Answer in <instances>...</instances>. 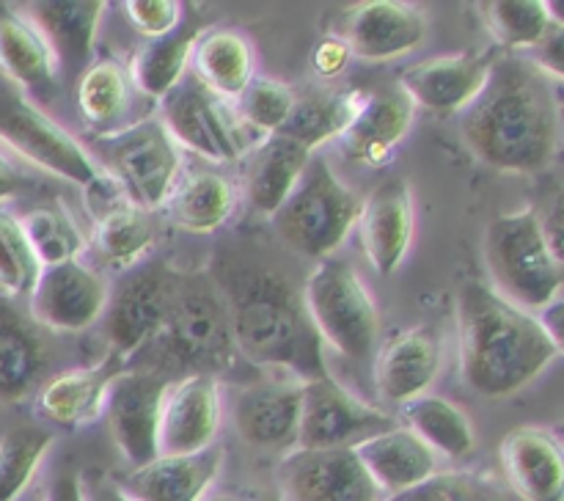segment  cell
Wrapping results in <instances>:
<instances>
[{
	"label": "cell",
	"instance_id": "obj_1",
	"mask_svg": "<svg viewBox=\"0 0 564 501\" xmlns=\"http://www.w3.org/2000/svg\"><path fill=\"white\" fill-rule=\"evenodd\" d=\"M460 132L479 163L507 174H538L560 154V80L527 55L496 58L488 86L460 113Z\"/></svg>",
	"mask_w": 564,
	"mask_h": 501
},
{
	"label": "cell",
	"instance_id": "obj_2",
	"mask_svg": "<svg viewBox=\"0 0 564 501\" xmlns=\"http://www.w3.org/2000/svg\"><path fill=\"white\" fill-rule=\"evenodd\" d=\"M455 323L463 383L490 400L518 394L562 356L560 336L540 314L505 301L485 281L460 286Z\"/></svg>",
	"mask_w": 564,
	"mask_h": 501
},
{
	"label": "cell",
	"instance_id": "obj_3",
	"mask_svg": "<svg viewBox=\"0 0 564 501\" xmlns=\"http://www.w3.org/2000/svg\"><path fill=\"white\" fill-rule=\"evenodd\" d=\"M235 347L251 363L284 369L295 380L328 378L323 341L303 308L301 295L273 273L253 275L229 303Z\"/></svg>",
	"mask_w": 564,
	"mask_h": 501
},
{
	"label": "cell",
	"instance_id": "obj_4",
	"mask_svg": "<svg viewBox=\"0 0 564 501\" xmlns=\"http://www.w3.org/2000/svg\"><path fill=\"white\" fill-rule=\"evenodd\" d=\"M490 290L523 312H549L562 297V251L534 209L499 215L485 231Z\"/></svg>",
	"mask_w": 564,
	"mask_h": 501
},
{
	"label": "cell",
	"instance_id": "obj_5",
	"mask_svg": "<svg viewBox=\"0 0 564 501\" xmlns=\"http://www.w3.org/2000/svg\"><path fill=\"white\" fill-rule=\"evenodd\" d=\"M301 301L323 345L356 363L372 361L380 347V314L372 292L347 259L317 262Z\"/></svg>",
	"mask_w": 564,
	"mask_h": 501
},
{
	"label": "cell",
	"instance_id": "obj_6",
	"mask_svg": "<svg viewBox=\"0 0 564 501\" xmlns=\"http://www.w3.org/2000/svg\"><path fill=\"white\" fill-rule=\"evenodd\" d=\"M361 198L339 179L325 157L308 160L295 190L270 215L281 240L308 259L334 257L356 229Z\"/></svg>",
	"mask_w": 564,
	"mask_h": 501
},
{
	"label": "cell",
	"instance_id": "obj_7",
	"mask_svg": "<svg viewBox=\"0 0 564 501\" xmlns=\"http://www.w3.org/2000/svg\"><path fill=\"white\" fill-rule=\"evenodd\" d=\"M154 341L165 352V363L158 369L163 374L169 361H174L176 367L191 369L187 374L207 372L218 378L220 369L231 367L237 356L229 306L202 275H180L169 319Z\"/></svg>",
	"mask_w": 564,
	"mask_h": 501
},
{
	"label": "cell",
	"instance_id": "obj_8",
	"mask_svg": "<svg viewBox=\"0 0 564 501\" xmlns=\"http://www.w3.org/2000/svg\"><path fill=\"white\" fill-rule=\"evenodd\" d=\"M105 174L121 187L127 202L147 213L165 207L182 174V149L160 119H143L99 138Z\"/></svg>",
	"mask_w": 564,
	"mask_h": 501
},
{
	"label": "cell",
	"instance_id": "obj_9",
	"mask_svg": "<svg viewBox=\"0 0 564 501\" xmlns=\"http://www.w3.org/2000/svg\"><path fill=\"white\" fill-rule=\"evenodd\" d=\"M0 143L36 168L83 190L97 185L102 176L94 154L75 135L22 97H0Z\"/></svg>",
	"mask_w": 564,
	"mask_h": 501
},
{
	"label": "cell",
	"instance_id": "obj_10",
	"mask_svg": "<svg viewBox=\"0 0 564 501\" xmlns=\"http://www.w3.org/2000/svg\"><path fill=\"white\" fill-rule=\"evenodd\" d=\"M158 119L176 146L191 149L209 163H237L248 149L235 105L215 97L196 77H185L160 99Z\"/></svg>",
	"mask_w": 564,
	"mask_h": 501
},
{
	"label": "cell",
	"instance_id": "obj_11",
	"mask_svg": "<svg viewBox=\"0 0 564 501\" xmlns=\"http://www.w3.org/2000/svg\"><path fill=\"white\" fill-rule=\"evenodd\" d=\"M180 273L163 264L132 270L116 290H110L108 308L102 314L105 336L113 358L121 363L152 345L169 319Z\"/></svg>",
	"mask_w": 564,
	"mask_h": 501
},
{
	"label": "cell",
	"instance_id": "obj_12",
	"mask_svg": "<svg viewBox=\"0 0 564 501\" xmlns=\"http://www.w3.org/2000/svg\"><path fill=\"white\" fill-rule=\"evenodd\" d=\"M397 418L361 396L347 391L334 378H317L303 383L301 424L295 449H339L356 446L375 433L397 427Z\"/></svg>",
	"mask_w": 564,
	"mask_h": 501
},
{
	"label": "cell",
	"instance_id": "obj_13",
	"mask_svg": "<svg viewBox=\"0 0 564 501\" xmlns=\"http://www.w3.org/2000/svg\"><path fill=\"white\" fill-rule=\"evenodd\" d=\"M171 378L158 369H121L108 385L102 418L132 468H141L160 455V407Z\"/></svg>",
	"mask_w": 564,
	"mask_h": 501
},
{
	"label": "cell",
	"instance_id": "obj_14",
	"mask_svg": "<svg viewBox=\"0 0 564 501\" xmlns=\"http://www.w3.org/2000/svg\"><path fill=\"white\" fill-rule=\"evenodd\" d=\"M110 290V281L80 259L42 268L28 295V317L39 328L80 334L102 319Z\"/></svg>",
	"mask_w": 564,
	"mask_h": 501
},
{
	"label": "cell",
	"instance_id": "obj_15",
	"mask_svg": "<svg viewBox=\"0 0 564 501\" xmlns=\"http://www.w3.org/2000/svg\"><path fill=\"white\" fill-rule=\"evenodd\" d=\"M275 484L284 501H383L352 446L290 451L279 462Z\"/></svg>",
	"mask_w": 564,
	"mask_h": 501
},
{
	"label": "cell",
	"instance_id": "obj_16",
	"mask_svg": "<svg viewBox=\"0 0 564 501\" xmlns=\"http://www.w3.org/2000/svg\"><path fill=\"white\" fill-rule=\"evenodd\" d=\"M224 422L220 380L207 372L171 380L160 407V455H193L209 449Z\"/></svg>",
	"mask_w": 564,
	"mask_h": 501
},
{
	"label": "cell",
	"instance_id": "obj_17",
	"mask_svg": "<svg viewBox=\"0 0 564 501\" xmlns=\"http://www.w3.org/2000/svg\"><path fill=\"white\" fill-rule=\"evenodd\" d=\"M375 385L386 405L402 407L430 394L446 363V339L435 325H416L375 350Z\"/></svg>",
	"mask_w": 564,
	"mask_h": 501
},
{
	"label": "cell",
	"instance_id": "obj_18",
	"mask_svg": "<svg viewBox=\"0 0 564 501\" xmlns=\"http://www.w3.org/2000/svg\"><path fill=\"white\" fill-rule=\"evenodd\" d=\"M496 58V50L438 55L402 72L397 88L411 99L413 108L419 105L433 113H463L488 86Z\"/></svg>",
	"mask_w": 564,
	"mask_h": 501
},
{
	"label": "cell",
	"instance_id": "obj_19",
	"mask_svg": "<svg viewBox=\"0 0 564 501\" xmlns=\"http://www.w3.org/2000/svg\"><path fill=\"white\" fill-rule=\"evenodd\" d=\"M356 229L375 273L394 275L405 264L416 235L411 185L400 176L380 182L367 202H361Z\"/></svg>",
	"mask_w": 564,
	"mask_h": 501
},
{
	"label": "cell",
	"instance_id": "obj_20",
	"mask_svg": "<svg viewBox=\"0 0 564 501\" xmlns=\"http://www.w3.org/2000/svg\"><path fill=\"white\" fill-rule=\"evenodd\" d=\"M430 20L424 9L402 0H369L358 3L345 17V44L352 58L394 61L411 55L427 39Z\"/></svg>",
	"mask_w": 564,
	"mask_h": 501
},
{
	"label": "cell",
	"instance_id": "obj_21",
	"mask_svg": "<svg viewBox=\"0 0 564 501\" xmlns=\"http://www.w3.org/2000/svg\"><path fill=\"white\" fill-rule=\"evenodd\" d=\"M303 380L279 378L246 385L235 400V427L246 444L268 451H295Z\"/></svg>",
	"mask_w": 564,
	"mask_h": 501
},
{
	"label": "cell",
	"instance_id": "obj_22",
	"mask_svg": "<svg viewBox=\"0 0 564 501\" xmlns=\"http://www.w3.org/2000/svg\"><path fill=\"white\" fill-rule=\"evenodd\" d=\"M501 471L523 501H564L562 444L545 427H516L499 446Z\"/></svg>",
	"mask_w": 564,
	"mask_h": 501
},
{
	"label": "cell",
	"instance_id": "obj_23",
	"mask_svg": "<svg viewBox=\"0 0 564 501\" xmlns=\"http://www.w3.org/2000/svg\"><path fill=\"white\" fill-rule=\"evenodd\" d=\"M224 462L220 444L193 455H158L147 466L132 468L119 484L135 501H198L220 477Z\"/></svg>",
	"mask_w": 564,
	"mask_h": 501
},
{
	"label": "cell",
	"instance_id": "obj_24",
	"mask_svg": "<svg viewBox=\"0 0 564 501\" xmlns=\"http://www.w3.org/2000/svg\"><path fill=\"white\" fill-rule=\"evenodd\" d=\"M352 451L383 499H397L441 471V457L402 424L358 440Z\"/></svg>",
	"mask_w": 564,
	"mask_h": 501
},
{
	"label": "cell",
	"instance_id": "obj_25",
	"mask_svg": "<svg viewBox=\"0 0 564 501\" xmlns=\"http://www.w3.org/2000/svg\"><path fill=\"white\" fill-rule=\"evenodd\" d=\"M105 9L108 3L102 0H47L28 3L22 14L47 42L58 75H77L91 58Z\"/></svg>",
	"mask_w": 564,
	"mask_h": 501
},
{
	"label": "cell",
	"instance_id": "obj_26",
	"mask_svg": "<svg viewBox=\"0 0 564 501\" xmlns=\"http://www.w3.org/2000/svg\"><path fill=\"white\" fill-rule=\"evenodd\" d=\"M413 113H416V108L397 86L367 94L361 113L339 138L341 154L352 163L380 168L397 152V146L405 141L413 124Z\"/></svg>",
	"mask_w": 564,
	"mask_h": 501
},
{
	"label": "cell",
	"instance_id": "obj_27",
	"mask_svg": "<svg viewBox=\"0 0 564 501\" xmlns=\"http://www.w3.org/2000/svg\"><path fill=\"white\" fill-rule=\"evenodd\" d=\"M191 69L207 91L235 105L257 77V53L251 39L237 28H207L193 42Z\"/></svg>",
	"mask_w": 564,
	"mask_h": 501
},
{
	"label": "cell",
	"instance_id": "obj_28",
	"mask_svg": "<svg viewBox=\"0 0 564 501\" xmlns=\"http://www.w3.org/2000/svg\"><path fill=\"white\" fill-rule=\"evenodd\" d=\"M50 356L39 325L0 297V402L25 400L47 380Z\"/></svg>",
	"mask_w": 564,
	"mask_h": 501
},
{
	"label": "cell",
	"instance_id": "obj_29",
	"mask_svg": "<svg viewBox=\"0 0 564 501\" xmlns=\"http://www.w3.org/2000/svg\"><path fill=\"white\" fill-rule=\"evenodd\" d=\"M119 358L110 356L99 367L86 369H66L55 378L44 380L36 394L39 416L47 418L55 427L77 429L97 422L102 416L105 394L116 374L121 372Z\"/></svg>",
	"mask_w": 564,
	"mask_h": 501
},
{
	"label": "cell",
	"instance_id": "obj_30",
	"mask_svg": "<svg viewBox=\"0 0 564 501\" xmlns=\"http://www.w3.org/2000/svg\"><path fill=\"white\" fill-rule=\"evenodd\" d=\"M312 157L314 154L308 149H303L301 143L281 135V132L257 141V146L251 149L246 160V179H242L246 198L253 213L270 218L286 202V196L295 190L297 179L303 176Z\"/></svg>",
	"mask_w": 564,
	"mask_h": 501
},
{
	"label": "cell",
	"instance_id": "obj_31",
	"mask_svg": "<svg viewBox=\"0 0 564 501\" xmlns=\"http://www.w3.org/2000/svg\"><path fill=\"white\" fill-rule=\"evenodd\" d=\"M367 94L358 88H312L306 94H297L295 110L290 121L281 130V135L292 138L303 149L314 154L328 141H339L347 127L361 113Z\"/></svg>",
	"mask_w": 564,
	"mask_h": 501
},
{
	"label": "cell",
	"instance_id": "obj_32",
	"mask_svg": "<svg viewBox=\"0 0 564 501\" xmlns=\"http://www.w3.org/2000/svg\"><path fill=\"white\" fill-rule=\"evenodd\" d=\"M94 246L110 268L135 270L158 240L154 215L127 202V196L105 204L94 213Z\"/></svg>",
	"mask_w": 564,
	"mask_h": 501
},
{
	"label": "cell",
	"instance_id": "obj_33",
	"mask_svg": "<svg viewBox=\"0 0 564 501\" xmlns=\"http://www.w3.org/2000/svg\"><path fill=\"white\" fill-rule=\"evenodd\" d=\"M0 72L36 97L58 77L47 42L22 11H0Z\"/></svg>",
	"mask_w": 564,
	"mask_h": 501
},
{
	"label": "cell",
	"instance_id": "obj_34",
	"mask_svg": "<svg viewBox=\"0 0 564 501\" xmlns=\"http://www.w3.org/2000/svg\"><path fill=\"white\" fill-rule=\"evenodd\" d=\"M235 187L218 171H193L176 182L165 202L171 224L191 235H215L235 213Z\"/></svg>",
	"mask_w": 564,
	"mask_h": 501
},
{
	"label": "cell",
	"instance_id": "obj_35",
	"mask_svg": "<svg viewBox=\"0 0 564 501\" xmlns=\"http://www.w3.org/2000/svg\"><path fill=\"white\" fill-rule=\"evenodd\" d=\"M402 427L446 460H463L477 449V433L466 411L438 394H422L400 407Z\"/></svg>",
	"mask_w": 564,
	"mask_h": 501
},
{
	"label": "cell",
	"instance_id": "obj_36",
	"mask_svg": "<svg viewBox=\"0 0 564 501\" xmlns=\"http://www.w3.org/2000/svg\"><path fill=\"white\" fill-rule=\"evenodd\" d=\"M198 36V28H176L174 33L163 39H152L143 47L135 50L132 64L127 69L132 88L149 99H163L165 94L174 91L191 69L193 42Z\"/></svg>",
	"mask_w": 564,
	"mask_h": 501
},
{
	"label": "cell",
	"instance_id": "obj_37",
	"mask_svg": "<svg viewBox=\"0 0 564 501\" xmlns=\"http://www.w3.org/2000/svg\"><path fill=\"white\" fill-rule=\"evenodd\" d=\"M130 75H127L124 64H119L116 58L91 61L77 75V108H80L83 119L102 135H113L116 124L124 119L127 108H130Z\"/></svg>",
	"mask_w": 564,
	"mask_h": 501
},
{
	"label": "cell",
	"instance_id": "obj_38",
	"mask_svg": "<svg viewBox=\"0 0 564 501\" xmlns=\"http://www.w3.org/2000/svg\"><path fill=\"white\" fill-rule=\"evenodd\" d=\"M485 28L494 33L499 47L516 50V55L532 53L540 44L562 31V20L554 6L543 0H494L482 3Z\"/></svg>",
	"mask_w": 564,
	"mask_h": 501
},
{
	"label": "cell",
	"instance_id": "obj_39",
	"mask_svg": "<svg viewBox=\"0 0 564 501\" xmlns=\"http://www.w3.org/2000/svg\"><path fill=\"white\" fill-rule=\"evenodd\" d=\"M17 220H20L22 231H25L42 268L75 262V259H80L83 248H86V237L80 235L69 209H64L61 204L31 209V213Z\"/></svg>",
	"mask_w": 564,
	"mask_h": 501
},
{
	"label": "cell",
	"instance_id": "obj_40",
	"mask_svg": "<svg viewBox=\"0 0 564 501\" xmlns=\"http://www.w3.org/2000/svg\"><path fill=\"white\" fill-rule=\"evenodd\" d=\"M55 435L50 429L17 427L0 438V501H14L36 479Z\"/></svg>",
	"mask_w": 564,
	"mask_h": 501
},
{
	"label": "cell",
	"instance_id": "obj_41",
	"mask_svg": "<svg viewBox=\"0 0 564 501\" xmlns=\"http://www.w3.org/2000/svg\"><path fill=\"white\" fill-rule=\"evenodd\" d=\"M297 91L284 80L273 77H253L251 86L242 91L235 102V113L242 127L259 132L262 138L275 135L286 127L292 110H295Z\"/></svg>",
	"mask_w": 564,
	"mask_h": 501
},
{
	"label": "cell",
	"instance_id": "obj_42",
	"mask_svg": "<svg viewBox=\"0 0 564 501\" xmlns=\"http://www.w3.org/2000/svg\"><path fill=\"white\" fill-rule=\"evenodd\" d=\"M42 264L28 242L17 215L0 209V297L20 301L36 286Z\"/></svg>",
	"mask_w": 564,
	"mask_h": 501
},
{
	"label": "cell",
	"instance_id": "obj_43",
	"mask_svg": "<svg viewBox=\"0 0 564 501\" xmlns=\"http://www.w3.org/2000/svg\"><path fill=\"white\" fill-rule=\"evenodd\" d=\"M394 501H505L499 484L468 471H438Z\"/></svg>",
	"mask_w": 564,
	"mask_h": 501
},
{
	"label": "cell",
	"instance_id": "obj_44",
	"mask_svg": "<svg viewBox=\"0 0 564 501\" xmlns=\"http://www.w3.org/2000/svg\"><path fill=\"white\" fill-rule=\"evenodd\" d=\"M121 11L132 31L141 33L147 42L169 36L182 25V3L176 0H124Z\"/></svg>",
	"mask_w": 564,
	"mask_h": 501
},
{
	"label": "cell",
	"instance_id": "obj_45",
	"mask_svg": "<svg viewBox=\"0 0 564 501\" xmlns=\"http://www.w3.org/2000/svg\"><path fill=\"white\" fill-rule=\"evenodd\" d=\"M352 53L345 44L341 36H325L319 39L317 47L312 50V69L319 80H330V77H339L341 72L350 64Z\"/></svg>",
	"mask_w": 564,
	"mask_h": 501
},
{
	"label": "cell",
	"instance_id": "obj_46",
	"mask_svg": "<svg viewBox=\"0 0 564 501\" xmlns=\"http://www.w3.org/2000/svg\"><path fill=\"white\" fill-rule=\"evenodd\" d=\"M77 479H80L83 501H135L132 495L124 493L119 479L108 477V473L97 471V468L77 473Z\"/></svg>",
	"mask_w": 564,
	"mask_h": 501
},
{
	"label": "cell",
	"instance_id": "obj_47",
	"mask_svg": "<svg viewBox=\"0 0 564 501\" xmlns=\"http://www.w3.org/2000/svg\"><path fill=\"white\" fill-rule=\"evenodd\" d=\"M47 501H83L77 471H64L47 488Z\"/></svg>",
	"mask_w": 564,
	"mask_h": 501
},
{
	"label": "cell",
	"instance_id": "obj_48",
	"mask_svg": "<svg viewBox=\"0 0 564 501\" xmlns=\"http://www.w3.org/2000/svg\"><path fill=\"white\" fill-rule=\"evenodd\" d=\"M20 190V174L14 171V165L0 154V204L9 202L11 196H17Z\"/></svg>",
	"mask_w": 564,
	"mask_h": 501
},
{
	"label": "cell",
	"instance_id": "obj_49",
	"mask_svg": "<svg viewBox=\"0 0 564 501\" xmlns=\"http://www.w3.org/2000/svg\"><path fill=\"white\" fill-rule=\"evenodd\" d=\"M14 501H47V488H44V484L33 482L31 488H28L22 495H17Z\"/></svg>",
	"mask_w": 564,
	"mask_h": 501
},
{
	"label": "cell",
	"instance_id": "obj_50",
	"mask_svg": "<svg viewBox=\"0 0 564 501\" xmlns=\"http://www.w3.org/2000/svg\"><path fill=\"white\" fill-rule=\"evenodd\" d=\"M198 501H251V499L242 493H229V490H220V493H207L204 499H198Z\"/></svg>",
	"mask_w": 564,
	"mask_h": 501
},
{
	"label": "cell",
	"instance_id": "obj_51",
	"mask_svg": "<svg viewBox=\"0 0 564 501\" xmlns=\"http://www.w3.org/2000/svg\"><path fill=\"white\" fill-rule=\"evenodd\" d=\"M251 501H284V499H281V495L275 493V490H262V493L253 495Z\"/></svg>",
	"mask_w": 564,
	"mask_h": 501
},
{
	"label": "cell",
	"instance_id": "obj_52",
	"mask_svg": "<svg viewBox=\"0 0 564 501\" xmlns=\"http://www.w3.org/2000/svg\"><path fill=\"white\" fill-rule=\"evenodd\" d=\"M383 501H394V499H383Z\"/></svg>",
	"mask_w": 564,
	"mask_h": 501
}]
</instances>
